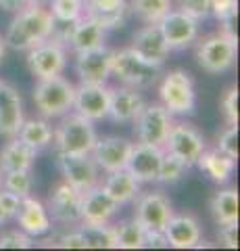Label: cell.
I'll return each mask as SVG.
<instances>
[{
	"instance_id": "cell-27",
	"label": "cell",
	"mask_w": 240,
	"mask_h": 251,
	"mask_svg": "<svg viewBox=\"0 0 240 251\" xmlns=\"http://www.w3.org/2000/svg\"><path fill=\"white\" fill-rule=\"evenodd\" d=\"M38 151L27 143H23L19 136H11L9 143L0 149V170L13 172V170H32Z\"/></svg>"
},
{
	"instance_id": "cell-24",
	"label": "cell",
	"mask_w": 240,
	"mask_h": 251,
	"mask_svg": "<svg viewBox=\"0 0 240 251\" xmlns=\"http://www.w3.org/2000/svg\"><path fill=\"white\" fill-rule=\"evenodd\" d=\"M142 94L130 86H119L111 88V100H109V115L115 124H131L138 117V113L144 107Z\"/></svg>"
},
{
	"instance_id": "cell-26",
	"label": "cell",
	"mask_w": 240,
	"mask_h": 251,
	"mask_svg": "<svg viewBox=\"0 0 240 251\" xmlns=\"http://www.w3.org/2000/svg\"><path fill=\"white\" fill-rule=\"evenodd\" d=\"M105 188V193L117 203V205H128V203L134 201L138 195H140V182L130 174L126 168L109 172L105 178V182L100 184Z\"/></svg>"
},
{
	"instance_id": "cell-7",
	"label": "cell",
	"mask_w": 240,
	"mask_h": 251,
	"mask_svg": "<svg viewBox=\"0 0 240 251\" xmlns=\"http://www.w3.org/2000/svg\"><path fill=\"white\" fill-rule=\"evenodd\" d=\"M131 124H134L138 143L163 149L169 130H172L174 115L161 103H151V105L142 107V111L138 113V117Z\"/></svg>"
},
{
	"instance_id": "cell-28",
	"label": "cell",
	"mask_w": 240,
	"mask_h": 251,
	"mask_svg": "<svg viewBox=\"0 0 240 251\" xmlns=\"http://www.w3.org/2000/svg\"><path fill=\"white\" fill-rule=\"evenodd\" d=\"M195 166H198V170L205 172L213 182L226 184L236 170V159H232L226 153H221L219 149H205V151L198 155Z\"/></svg>"
},
{
	"instance_id": "cell-47",
	"label": "cell",
	"mask_w": 240,
	"mask_h": 251,
	"mask_svg": "<svg viewBox=\"0 0 240 251\" xmlns=\"http://www.w3.org/2000/svg\"><path fill=\"white\" fill-rule=\"evenodd\" d=\"M46 0H25V4L27 6H38V4H44Z\"/></svg>"
},
{
	"instance_id": "cell-18",
	"label": "cell",
	"mask_w": 240,
	"mask_h": 251,
	"mask_svg": "<svg viewBox=\"0 0 240 251\" xmlns=\"http://www.w3.org/2000/svg\"><path fill=\"white\" fill-rule=\"evenodd\" d=\"M161 157H163V149H161V147H153V145H144V143H134V145H131L130 157H128L126 170L140 184L157 182Z\"/></svg>"
},
{
	"instance_id": "cell-6",
	"label": "cell",
	"mask_w": 240,
	"mask_h": 251,
	"mask_svg": "<svg viewBox=\"0 0 240 251\" xmlns=\"http://www.w3.org/2000/svg\"><path fill=\"white\" fill-rule=\"evenodd\" d=\"M159 100L172 115H190L196 107L195 82L188 72L174 69L163 75L159 84Z\"/></svg>"
},
{
	"instance_id": "cell-12",
	"label": "cell",
	"mask_w": 240,
	"mask_h": 251,
	"mask_svg": "<svg viewBox=\"0 0 240 251\" xmlns=\"http://www.w3.org/2000/svg\"><path fill=\"white\" fill-rule=\"evenodd\" d=\"M111 88L107 84H80L75 86L73 109L90 122H100L109 115Z\"/></svg>"
},
{
	"instance_id": "cell-39",
	"label": "cell",
	"mask_w": 240,
	"mask_h": 251,
	"mask_svg": "<svg viewBox=\"0 0 240 251\" xmlns=\"http://www.w3.org/2000/svg\"><path fill=\"white\" fill-rule=\"evenodd\" d=\"M218 149L232 159H238V126H228L218 138Z\"/></svg>"
},
{
	"instance_id": "cell-43",
	"label": "cell",
	"mask_w": 240,
	"mask_h": 251,
	"mask_svg": "<svg viewBox=\"0 0 240 251\" xmlns=\"http://www.w3.org/2000/svg\"><path fill=\"white\" fill-rule=\"evenodd\" d=\"M55 247H61V249H88L86 241H84L80 230H73V232H67V234H63V237H59Z\"/></svg>"
},
{
	"instance_id": "cell-36",
	"label": "cell",
	"mask_w": 240,
	"mask_h": 251,
	"mask_svg": "<svg viewBox=\"0 0 240 251\" xmlns=\"http://www.w3.org/2000/svg\"><path fill=\"white\" fill-rule=\"evenodd\" d=\"M6 191H11L19 197H27L32 195L34 188V178L29 174V170H13V172H4L2 174V184H0Z\"/></svg>"
},
{
	"instance_id": "cell-49",
	"label": "cell",
	"mask_w": 240,
	"mask_h": 251,
	"mask_svg": "<svg viewBox=\"0 0 240 251\" xmlns=\"http://www.w3.org/2000/svg\"><path fill=\"white\" fill-rule=\"evenodd\" d=\"M0 184H2V170H0Z\"/></svg>"
},
{
	"instance_id": "cell-45",
	"label": "cell",
	"mask_w": 240,
	"mask_h": 251,
	"mask_svg": "<svg viewBox=\"0 0 240 251\" xmlns=\"http://www.w3.org/2000/svg\"><path fill=\"white\" fill-rule=\"evenodd\" d=\"M23 6H25V0H0V9L9 11V13H17Z\"/></svg>"
},
{
	"instance_id": "cell-34",
	"label": "cell",
	"mask_w": 240,
	"mask_h": 251,
	"mask_svg": "<svg viewBox=\"0 0 240 251\" xmlns=\"http://www.w3.org/2000/svg\"><path fill=\"white\" fill-rule=\"evenodd\" d=\"M188 163L184 159H180L177 155L169 153L163 149V157H161L159 163V174H157V182L161 184H175L177 180H182L184 174L188 172Z\"/></svg>"
},
{
	"instance_id": "cell-40",
	"label": "cell",
	"mask_w": 240,
	"mask_h": 251,
	"mask_svg": "<svg viewBox=\"0 0 240 251\" xmlns=\"http://www.w3.org/2000/svg\"><path fill=\"white\" fill-rule=\"evenodd\" d=\"M221 111H223L228 126H238V88L236 86H232L221 97Z\"/></svg>"
},
{
	"instance_id": "cell-3",
	"label": "cell",
	"mask_w": 240,
	"mask_h": 251,
	"mask_svg": "<svg viewBox=\"0 0 240 251\" xmlns=\"http://www.w3.org/2000/svg\"><path fill=\"white\" fill-rule=\"evenodd\" d=\"M96 138L98 136L92 122L80 113H65L52 132V143L57 151L67 155H90Z\"/></svg>"
},
{
	"instance_id": "cell-31",
	"label": "cell",
	"mask_w": 240,
	"mask_h": 251,
	"mask_svg": "<svg viewBox=\"0 0 240 251\" xmlns=\"http://www.w3.org/2000/svg\"><path fill=\"white\" fill-rule=\"evenodd\" d=\"M88 249H117L113 224H77Z\"/></svg>"
},
{
	"instance_id": "cell-8",
	"label": "cell",
	"mask_w": 240,
	"mask_h": 251,
	"mask_svg": "<svg viewBox=\"0 0 240 251\" xmlns=\"http://www.w3.org/2000/svg\"><path fill=\"white\" fill-rule=\"evenodd\" d=\"M67 67V49L65 44L50 36L48 40L27 50V69L36 75V80L61 75Z\"/></svg>"
},
{
	"instance_id": "cell-17",
	"label": "cell",
	"mask_w": 240,
	"mask_h": 251,
	"mask_svg": "<svg viewBox=\"0 0 240 251\" xmlns=\"http://www.w3.org/2000/svg\"><path fill=\"white\" fill-rule=\"evenodd\" d=\"M131 145L134 143L123 136H103V138H96L94 149L90 151V155L96 161L98 170L109 174V172L126 168Z\"/></svg>"
},
{
	"instance_id": "cell-1",
	"label": "cell",
	"mask_w": 240,
	"mask_h": 251,
	"mask_svg": "<svg viewBox=\"0 0 240 251\" xmlns=\"http://www.w3.org/2000/svg\"><path fill=\"white\" fill-rule=\"evenodd\" d=\"M57 31V21L52 19L48 9L42 4L23 6L17 11L4 36V44L13 50H29Z\"/></svg>"
},
{
	"instance_id": "cell-37",
	"label": "cell",
	"mask_w": 240,
	"mask_h": 251,
	"mask_svg": "<svg viewBox=\"0 0 240 251\" xmlns=\"http://www.w3.org/2000/svg\"><path fill=\"white\" fill-rule=\"evenodd\" d=\"M32 245V237L21 228H11L0 234V249H29Z\"/></svg>"
},
{
	"instance_id": "cell-11",
	"label": "cell",
	"mask_w": 240,
	"mask_h": 251,
	"mask_svg": "<svg viewBox=\"0 0 240 251\" xmlns=\"http://www.w3.org/2000/svg\"><path fill=\"white\" fill-rule=\"evenodd\" d=\"M163 149L169 151V153L177 155L180 159H184L186 163H188V166H195L198 155L205 151L207 145H205L203 134H200L192 124H186V122H177L175 124L174 122Z\"/></svg>"
},
{
	"instance_id": "cell-9",
	"label": "cell",
	"mask_w": 240,
	"mask_h": 251,
	"mask_svg": "<svg viewBox=\"0 0 240 251\" xmlns=\"http://www.w3.org/2000/svg\"><path fill=\"white\" fill-rule=\"evenodd\" d=\"M61 25H63V31H61V34L55 31L52 36L63 42L65 46L67 44L71 46V50L75 54L94 50L105 44V27L98 25L96 21H92L90 17H86V15H82V17L73 23H61Z\"/></svg>"
},
{
	"instance_id": "cell-4",
	"label": "cell",
	"mask_w": 240,
	"mask_h": 251,
	"mask_svg": "<svg viewBox=\"0 0 240 251\" xmlns=\"http://www.w3.org/2000/svg\"><path fill=\"white\" fill-rule=\"evenodd\" d=\"M73 97H75V86L65 80L63 75L55 77H44L38 80L34 86V103L38 107L42 117H63L73 109Z\"/></svg>"
},
{
	"instance_id": "cell-33",
	"label": "cell",
	"mask_w": 240,
	"mask_h": 251,
	"mask_svg": "<svg viewBox=\"0 0 240 251\" xmlns=\"http://www.w3.org/2000/svg\"><path fill=\"white\" fill-rule=\"evenodd\" d=\"M128 9L144 23H159L174 6L172 0H131Z\"/></svg>"
},
{
	"instance_id": "cell-14",
	"label": "cell",
	"mask_w": 240,
	"mask_h": 251,
	"mask_svg": "<svg viewBox=\"0 0 240 251\" xmlns=\"http://www.w3.org/2000/svg\"><path fill=\"white\" fill-rule=\"evenodd\" d=\"M159 29L172 50L186 49L195 44L198 38V21L177 9H172L159 21Z\"/></svg>"
},
{
	"instance_id": "cell-29",
	"label": "cell",
	"mask_w": 240,
	"mask_h": 251,
	"mask_svg": "<svg viewBox=\"0 0 240 251\" xmlns=\"http://www.w3.org/2000/svg\"><path fill=\"white\" fill-rule=\"evenodd\" d=\"M238 191L236 188H221L211 197L209 209L215 220V224H228V222H238Z\"/></svg>"
},
{
	"instance_id": "cell-42",
	"label": "cell",
	"mask_w": 240,
	"mask_h": 251,
	"mask_svg": "<svg viewBox=\"0 0 240 251\" xmlns=\"http://www.w3.org/2000/svg\"><path fill=\"white\" fill-rule=\"evenodd\" d=\"M19 203H21L19 195L6 191V188H0V214L6 220L15 218V214H17V209H19Z\"/></svg>"
},
{
	"instance_id": "cell-16",
	"label": "cell",
	"mask_w": 240,
	"mask_h": 251,
	"mask_svg": "<svg viewBox=\"0 0 240 251\" xmlns=\"http://www.w3.org/2000/svg\"><path fill=\"white\" fill-rule=\"evenodd\" d=\"M117 211L119 205L105 193V188L100 184L82 193L80 224H111Z\"/></svg>"
},
{
	"instance_id": "cell-50",
	"label": "cell",
	"mask_w": 240,
	"mask_h": 251,
	"mask_svg": "<svg viewBox=\"0 0 240 251\" xmlns=\"http://www.w3.org/2000/svg\"><path fill=\"white\" fill-rule=\"evenodd\" d=\"M211 2H213V0H211Z\"/></svg>"
},
{
	"instance_id": "cell-19",
	"label": "cell",
	"mask_w": 240,
	"mask_h": 251,
	"mask_svg": "<svg viewBox=\"0 0 240 251\" xmlns=\"http://www.w3.org/2000/svg\"><path fill=\"white\" fill-rule=\"evenodd\" d=\"M111 59L113 50L107 46H98L94 50H86L77 54V75L80 82L84 84H107V80L111 77Z\"/></svg>"
},
{
	"instance_id": "cell-5",
	"label": "cell",
	"mask_w": 240,
	"mask_h": 251,
	"mask_svg": "<svg viewBox=\"0 0 240 251\" xmlns=\"http://www.w3.org/2000/svg\"><path fill=\"white\" fill-rule=\"evenodd\" d=\"M236 49H238V38L236 34H218L205 36L196 44V61L198 65L209 74H223L230 72L236 63Z\"/></svg>"
},
{
	"instance_id": "cell-23",
	"label": "cell",
	"mask_w": 240,
	"mask_h": 251,
	"mask_svg": "<svg viewBox=\"0 0 240 251\" xmlns=\"http://www.w3.org/2000/svg\"><path fill=\"white\" fill-rule=\"evenodd\" d=\"M131 49L144 61L154 63V65H163L169 50H172L161 34L159 23H146L144 27L138 29L134 34V40H131Z\"/></svg>"
},
{
	"instance_id": "cell-46",
	"label": "cell",
	"mask_w": 240,
	"mask_h": 251,
	"mask_svg": "<svg viewBox=\"0 0 240 251\" xmlns=\"http://www.w3.org/2000/svg\"><path fill=\"white\" fill-rule=\"evenodd\" d=\"M4 54H6V44H4V38L0 36V63H2L4 59Z\"/></svg>"
},
{
	"instance_id": "cell-20",
	"label": "cell",
	"mask_w": 240,
	"mask_h": 251,
	"mask_svg": "<svg viewBox=\"0 0 240 251\" xmlns=\"http://www.w3.org/2000/svg\"><path fill=\"white\" fill-rule=\"evenodd\" d=\"M15 220H17L19 228L23 232H27L32 239L42 237V234L50 232V228H52L48 207H46L40 199L32 197V195L21 199L19 209H17V214H15Z\"/></svg>"
},
{
	"instance_id": "cell-48",
	"label": "cell",
	"mask_w": 240,
	"mask_h": 251,
	"mask_svg": "<svg viewBox=\"0 0 240 251\" xmlns=\"http://www.w3.org/2000/svg\"><path fill=\"white\" fill-rule=\"evenodd\" d=\"M4 222H6V218H4V216H2V214H0V226H2V224H4Z\"/></svg>"
},
{
	"instance_id": "cell-41",
	"label": "cell",
	"mask_w": 240,
	"mask_h": 251,
	"mask_svg": "<svg viewBox=\"0 0 240 251\" xmlns=\"http://www.w3.org/2000/svg\"><path fill=\"white\" fill-rule=\"evenodd\" d=\"M238 13V0H213L211 2V15L219 23L234 21Z\"/></svg>"
},
{
	"instance_id": "cell-15",
	"label": "cell",
	"mask_w": 240,
	"mask_h": 251,
	"mask_svg": "<svg viewBox=\"0 0 240 251\" xmlns=\"http://www.w3.org/2000/svg\"><path fill=\"white\" fill-rule=\"evenodd\" d=\"M80 205H82V193L69 182H59L52 188L48 197V214L52 220L67 226L80 224Z\"/></svg>"
},
{
	"instance_id": "cell-32",
	"label": "cell",
	"mask_w": 240,
	"mask_h": 251,
	"mask_svg": "<svg viewBox=\"0 0 240 251\" xmlns=\"http://www.w3.org/2000/svg\"><path fill=\"white\" fill-rule=\"evenodd\" d=\"M115 228V245L117 249H142L144 247V228L131 220H123L119 224H113Z\"/></svg>"
},
{
	"instance_id": "cell-38",
	"label": "cell",
	"mask_w": 240,
	"mask_h": 251,
	"mask_svg": "<svg viewBox=\"0 0 240 251\" xmlns=\"http://www.w3.org/2000/svg\"><path fill=\"white\" fill-rule=\"evenodd\" d=\"M177 11L190 15L192 19H207L211 15V0H177Z\"/></svg>"
},
{
	"instance_id": "cell-22",
	"label": "cell",
	"mask_w": 240,
	"mask_h": 251,
	"mask_svg": "<svg viewBox=\"0 0 240 251\" xmlns=\"http://www.w3.org/2000/svg\"><path fill=\"white\" fill-rule=\"evenodd\" d=\"M163 234L167 239V247L192 249L200 243V224L192 214H174L167 220Z\"/></svg>"
},
{
	"instance_id": "cell-21",
	"label": "cell",
	"mask_w": 240,
	"mask_h": 251,
	"mask_svg": "<svg viewBox=\"0 0 240 251\" xmlns=\"http://www.w3.org/2000/svg\"><path fill=\"white\" fill-rule=\"evenodd\" d=\"M23 100L19 90L0 80V136H17L23 124Z\"/></svg>"
},
{
	"instance_id": "cell-44",
	"label": "cell",
	"mask_w": 240,
	"mask_h": 251,
	"mask_svg": "<svg viewBox=\"0 0 240 251\" xmlns=\"http://www.w3.org/2000/svg\"><path fill=\"white\" fill-rule=\"evenodd\" d=\"M219 239L228 249H238V222H228L219 226Z\"/></svg>"
},
{
	"instance_id": "cell-2",
	"label": "cell",
	"mask_w": 240,
	"mask_h": 251,
	"mask_svg": "<svg viewBox=\"0 0 240 251\" xmlns=\"http://www.w3.org/2000/svg\"><path fill=\"white\" fill-rule=\"evenodd\" d=\"M161 67L163 65H154V63L144 61L131 46L130 49L113 50L111 75H115L123 86H130V88H136V90L151 88L159 80Z\"/></svg>"
},
{
	"instance_id": "cell-30",
	"label": "cell",
	"mask_w": 240,
	"mask_h": 251,
	"mask_svg": "<svg viewBox=\"0 0 240 251\" xmlns=\"http://www.w3.org/2000/svg\"><path fill=\"white\" fill-rule=\"evenodd\" d=\"M52 132H55V128L48 124V120L46 117H38V120H23L17 136L23 143L34 147L36 151H40V149H46L52 143Z\"/></svg>"
},
{
	"instance_id": "cell-25",
	"label": "cell",
	"mask_w": 240,
	"mask_h": 251,
	"mask_svg": "<svg viewBox=\"0 0 240 251\" xmlns=\"http://www.w3.org/2000/svg\"><path fill=\"white\" fill-rule=\"evenodd\" d=\"M84 15L105 29L119 27L128 15V0H84Z\"/></svg>"
},
{
	"instance_id": "cell-13",
	"label": "cell",
	"mask_w": 240,
	"mask_h": 251,
	"mask_svg": "<svg viewBox=\"0 0 240 251\" xmlns=\"http://www.w3.org/2000/svg\"><path fill=\"white\" fill-rule=\"evenodd\" d=\"M59 170L63 174V180L75 186L80 193L98 184L100 170L92 155H67L59 153Z\"/></svg>"
},
{
	"instance_id": "cell-10",
	"label": "cell",
	"mask_w": 240,
	"mask_h": 251,
	"mask_svg": "<svg viewBox=\"0 0 240 251\" xmlns=\"http://www.w3.org/2000/svg\"><path fill=\"white\" fill-rule=\"evenodd\" d=\"M134 201H136V209H134L136 222L144 230L163 232L167 220L174 216V209H172V203H169L167 195H163L161 191H153V193L138 195Z\"/></svg>"
},
{
	"instance_id": "cell-35",
	"label": "cell",
	"mask_w": 240,
	"mask_h": 251,
	"mask_svg": "<svg viewBox=\"0 0 240 251\" xmlns=\"http://www.w3.org/2000/svg\"><path fill=\"white\" fill-rule=\"evenodd\" d=\"M50 15L57 21V25L61 23H73L84 15V0H50Z\"/></svg>"
}]
</instances>
